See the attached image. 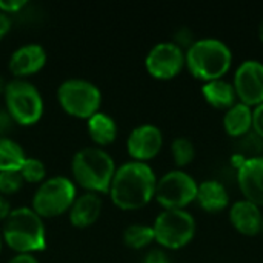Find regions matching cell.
Here are the masks:
<instances>
[{
  "mask_svg": "<svg viewBox=\"0 0 263 263\" xmlns=\"http://www.w3.org/2000/svg\"><path fill=\"white\" fill-rule=\"evenodd\" d=\"M163 145V134L162 131L151 123L140 125L134 128L126 140V148L129 156L136 162H145L154 159Z\"/></svg>",
  "mask_w": 263,
  "mask_h": 263,
  "instance_id": "obj_12",
  "label": "cell"
},
{
  "mask_svg": "<svg viewBox=\"0 0 263 263\" xmlns=\"http://www.w3.org/2000/svg\"><path fill=\"white\" fill-rule=\"evenodd\" d=\"M5 89H6V82H5V79L0 76V92H5Z\"/></svg>",
  "mask_w": 263,
  "mask_h": 263,
  "instance_id": "obj_33",
  "label": "cell"
},
{
  "mask_svg": "<svg viewBox=\"0 0 263 263\" xmlns=\"http://www.w3.org/2000/svg\"><path fill=\"white\" fill-rule=\"evenodd\" d=\"M154 240L166 250L186 247L196 234V220L185 210H163L154 220Z\"/></svg>",
  "mask_w": 263,
  "mask_h": 263,
  "instance_id": "obj_6",
  "label": "cell"
},
{
  "mask_svg": "<svg viewBox=\"0 0 263 263\" xmlns=\"http://www.w3.org/2000/svg\"><path fill=\"white\" fill-rule=\"evenodd\" d=\"M23 6H26L25 0H0V11L2 12H18Z\"/></svg>",
  "mask_w": 263,
  "mask_h": 263,
  "instance_id": "obj_27",
  "label": "cell"
},
{
  "mask_svg": "<svg viewBox=\"0 0 263 263\" xmlns=\"http://www.w3.org/2000/svg\"><path fill=\"white\" fill-rule=\"evenodd\" d=\"M171 154H173L174 163L179 168L186 166L194 160V156H196L194 143L188 137H176L171 143Z\"/></svg>",
  "mask_w": 263,
  "mask_h": 263,
  "instance_id": "obj_23",
  "label": "cell"
},
{
  "mask_svg": "<svg viewBox=\"0 0 263 263\" xmlns=\"http://www.w3.org/2000/svg\"><path fill=\"white\" fill-rule=\"evenodd\" d=\"M142 263H170L168 256L162 250H151Z\"/></svg>",
  "mask_w": 263,
  "mask_h": 263,
  "instance_id": "obj_28",
  "label": "cell"
},
{
  "mask_svg": "<svg viewBox=\"0 0 263 263\" xmlns=\"http://www.w3.org/2000/svg\"><path fill=\"white\" fill-rule=\"evenodd\" d=\"M123 242L131 250H142L154 242V230L148 225H129L123 233Z\"/></svg>",
  "mask_w": 263,
  "mask_h": 263,
  "instance_id": "obj_22",
  "label": "cell"
},
{
  "mask_svg": "<svg viewBox=\"0 0 263 263\" xmlns=\"http://www.w3.org/2000/svg\"><path fill=\"white\" fill-rule=\"evenodd\" d=\"M197 182L182 170H173L163 174L156 185L154 199L165 210H183L197 196Z\"/></svg>",
  "mask_w": 263,
  "mask_h": 263,
  "instance_id": "obj_9",
  "label": "cell"
},
{
  "mask_svg": "<svg viewBox=\"0 0 263 263\" xmlns=\"http://www.w3.org/2000/svg\"><path fill=\"white\" fill-rule=\"evenodd\" d=\"M223 128L233 137L247 134L253 128V108L242 102H236L223 114Z\"/></svg>",
  "mask_w": 263,
  "mask_h": 263,
  "instance_id": "obj_19",
  "label": "cell"
},
{
  "mask_svg": "<svg viewBox=\"0 0 263 263\" xmlns=\"http://www.w3.org/2000/svg\"><path fill=\"white\" fill-rule=\"evenodd\" d=\"M11 122H12V119L8 114V111L0 109V137H2V134H5L11 128Z\"/></svg>",
  "mask_w": 263,
  "mask_h": 263,
  "instance_id": "obj_29",
  "label": "cell"
},
{
  "mask_svg": "<svg viewBox=\"0 0 263 263\" xmlns=\"http://www.w3.org/2000/svg\"><path fill=\"white\" fill-rule=\"evenodd\" d=\"M46 63V52L37 43L23 45L9 59V69L15 77H28L39 72Z\"/></svg>",
  "mask_w": 263,
  "mask_h": 263,
  "instance_id": "obj_15",
  "label": "cell"
},
{
  "mask_svg": "<svg viewBox=\"0 0 263 263\" xmlns=\"http://www.w3.org/2000/svg\"><path fill=\"white\" fill-rule=\"evenodd\" d=\"M11 206H9V202L0 194V220H6L8 219V216L11 214Z\"/></svg>",
  "mask_w": 263,
  "mask_h": 263,
  "instance_id": "obj_31",
  "label": "cell"
},
{
  "mask_svg": "<svg viewBox=\"0 0 263 263\" xmlns=\"http://www.w3.org/2000/svg\"><path fill=\"white\" fill-rule=\"evenodd\" d=\"M197 203L208 213H220L230 203V194L219 180H205L197 185Z\"/></svg>",
  "mask_w": 263,
  "mask_h": 263,
  "instance_id": "obj_17",
  "label": "cell"
},
{
  "mask_svg": "<svg viewBox=\"0 0 263 263\" xmlns=\"http://www.w3.org/2000/svg\"><path fill=\"white\" fill-rule=\"evenodd\" d=\"M3 240L18 254H31L46 247L45 225L32 208L12 210L3 225Z\"/></svg>",
  "mask_w": 263,
  "mask_h": 263,
  "instance_id": "obj_4",
  "label": "cell"
},
{
  "mask_svg": "<svg viewBox=\"0 0 263 263\" xmlns=\"http://www.w3.org/2000/svg\"><path fill=\"white\" fill-rule=\"evenodd\" d=\"M74 180L89 193H109L116 174L114 159L102 148H82L71 163Z\"/></svg>",
  "mask_w": 263,
  "mask_h": 263,
  "instance_id": "obj_3",
  "label": "cell"
},
{
  "mask_svg": "<svg viewBox=\"0 0 263 263\" xmlns=\"http://www.w3.org/2000/svg\"><path fill=\"white\" fill-rule=\"evenodd\" d=\"M26 156L18 143L11 139L0 137V173L18 171Z\"/></svg>",
  "mask_w": 263,
  "mask_h": 263,
  "instance_id": "obj_21",
  "label": "cell"
},
{
  "mask_svg": "<svg viewBox=\"0 0 263 263\" xmlns=\"http://www.w3.org/2000/svg\"><path fill=\"white\" fill-rule=\"evenodd\" d=\"M57 99L65 112L77 119H89L99 112L102 94L99 88L82 79L65 80L57 89Z\"/></svg>",
  "mask_w": 263,
  "mask_h": 263,
  "instance_id": "obj_7",
  "label": "cell"
},
{
  "mask_svg": "<svg viewBox=\"0 0 263 263\" xmlns=\"http://www.w3.org/2000/svg\"><path fill=\"white\" fill-rule=\"evenodd\" d=\"M157 177L145 162H128L116 170L109 194L114 205L123 211L140 210L148 205L156 194Z\"/></svg>",
  "mask_w": 263,
  "mask_h": 263,
  "instance_id": "obj_1",
  "label": "cell"
},
{
  "mask_svg": "<svg viewBox=\"0 0 263 263\" xmlns=\"http://www.w3.org/2000/svg\"><path fill=\"white\" fill-rule=\"evenodd\" d=\"M259 37H260V40L263 42V18L262 22H260V25H259Z\"/></svg>",
  "mask_w": 263,
  "mask_h": 263,
  "instance_id": "obj_34",
  "label": "cell"
},
{
  "mask_svg": "<svg viewBox=\"0 0 263 263\" xmlns=\"http://www.w3.org/2000/svg\"><path fill=\"white\" fill-rule=\"evenodd\" d=\"M23 179L18 171H5L0 173V193L14 194L22 188Z\"/></svg>",
  "mask_w": 263,
  "mask_h": 263,
  "instance_id": "obj_25",
  "label": "cell"
},
{
  "mask_svg": "<svg viewBox=\"0 0 263 263\" xmlns=\"http://www.w3.org/2000/svg\"><path fill=\"white\" fill-rule=\"evenodd\" d=\"M253 129L257 136L263 137V103L254 106L253 109Z\"/></svg>",
  "mask_w": 263,
  "mask_h": 263,
  "instance_id": "obj_26",
  "label": "cell"
},
{
  "mask_svg": "<svg viewBox=\"0 0 263 263\" xmlns=\"http://www.w3.org/2000/svg\"><path fill=\"white\" fill-rule=\"evenodd\" d=\"M76 200V186L66 177H51L39 186L32 199V210L40 217H57L71 210Z\"/></svg>",
  "mask_w": 263,
  "mask_h": 263,
  "instance_id": "obj_8",
  "label": "cell"
},
{
  "mask_svg": "<svg viewBox=\"0 0 263 263\" xmlns=\"http://www.w3.org/2000/svg\"><path fill=\"white\" fill-rule=\"evenodd\" d=\"M11 29V18L8 17V14L0 11V40L9 32Z\"/></svg>",
  "mask_w": 263,
  "mask_h": 263,
  "instance_id": "obj_30",
  "label": "cell"
},
{
  "mask_svg": "<svg viewBox=\"0 0 263 263\" xmlns=\"http://www.w3.org/2000/svg\"><path fill=\"white\" fill-rule=\"evenodd\" d=\"M237 183L247 200L263 206V156L242 162L237 171Z\"/></svg>",
  "mask_w": 263,
  "mask_h": 263,
  "instance_id": "obj_13",
  "label": "cell"
},
{
  "mask_svg": "<svg viewBox=\"0 0 263 263\" xmlns=\"http://www.w3.org/2000/svg\"><path fill=\"white\" fill-rule=\"evenodd\" d=\"M145 66L154 79L170 80L183 69L185 51L174 42H160L146 54Z\"/></svg>",
  "mask_w": 263,
  "mask_h": 263,
  "instance_id": "obj_10",
  "label": "cell"
},
{
  "mask_svg": "<svg viewBox=\"0 0 263 263\" xmlns=\"http://www.w3.org/2000/svg\"><path fill=\"white\" fill-rule=\"evenodd\" d=\"M203 99L214 108L219 109H228L236 103V89L231 82H227L223 79L205 82L202 86Z\"/></svg>",
  "mask_w": 263,
  "mask_h": 263,
  "instance_id": "obj_18",
  "label": "cell"
},
{
  "mask_svg": "<svg viewBox=\"0 0 263 263\" xmlns=\"http://www.w3.org/2000/svg\"><path fill=\"white\" fill-rule=\"evenodd\" d=\"M8 263H39L32 254H17Z\"/></svg>",
  "mask_w": 263,
  "mask_h": 263,
  "instance_id": "obj_32",
  "label": "cell"
},
{
  "mask_svg": "<svg viewBox=\"0 0 263 263\" xmlns=\"http://www.w3.org/2000/svg\"><path fill=\"white\" fill-rule=\"evenodd\" d=\"M233 63L230 46L214 37L194 40L185 52V65L190 72L203 82L223 79Z\"/></svg>",
  "mask_w": 263,
  "mask_h": 263,
  "instance_id": "obj_2",
  "label": "cell"
},
{
  "mask_svg": "<svg viewBox=\"0 0 263 263\" xmlns=\"http://www.w3.org/2000/svg\"><path fill=\"white\" fill-rule=\"evenodd\" d=\"M100 211H102L100 197L94 193H85L80 197H76L69 210V220L77 228H88L99 219Z\"/></svg>",
  "mask_w": 263,
  "mask_h": 263,
  "instance_id": "obj_16",
  "label": "cell"
},
{
  "mask_svg": "<svg viewBox=\"0 0 263 263\" xmlns=\"http://www.w3.org/2000/svg\"><path fill=\"white\" fill-rule=\"evenodd\" d=\"M3 94L6 111L15 123L31 126L40 120L43 114V99L34 85L26 80L15 79L6 83Z\"/></svg>",
  "mask_w": 263,
  "mask_h": 263,
  "instance_id": "obj_5",
  "label": "cell"
},
{
  "mask_svg": "<svg viewBox=\"0 0 263 263\" xmlns=\"http://www.w3.org/2000/svg\"><path fill=\"white\" fill-rule=\"evenodd\" d=\"M262 233H263V225H262Z\"/></svg>",
  "mask_w": 263,
  "mask_h": 263,
  "instance_id": "obj_36",
  "label": "cell"
},
{
  "mask_svg": "<svg viewBox=\"0 0 263 263\" xmlns=\"http://www.w3.org/2000/svg\"><path fill=\"white\" fill-rule=\"evenodd\" d=\"M2 243H3V240H2V236H0V251H2Z\"/></svg>",
  "mask_w": 263,
  "mask_h": 263,
  "instance_id": "obj_35",
  "label": "cell"
},
{
  "mask_svg": "<svg viewBox=\"0 0 263 263\" xmlns=\"http://www.w3.org/2000/svg\"><path fill=\"white\" fill-rule=\"evenodd\" d=\"M233 86L236 96L248 106L263 103V63L259 60H245L236 69Z\"/></svg>",
  "mask_w": 263,
  "mask_h": 263,
  "instance_id": "obj_11",
  "label": "cell"
},
{
  "mask_svg": "<svg viewBox=\"0 0 263 263\" xmlns=\"http://www.w3.org/2000/svg\"><path fill=\"white\" fill-rule=\"evenodd\" d=\"M88 133L92 142L99 146L111 145L117 137V125L112 117L105 112H96L88 119Z\"/></svg>",
  "mask_w": 263,
  "mask_h": 263,
  "instance_id": "obj_20",
  "label": "cell"
},
{
  "mask_svg": "<svg viewBox=\"0 0 263 263\" xmlns=\"http://www.w3.org/2000/svg\"><path fill=\"white\" fill-rule=\"evenodd\" d=\"M230 220L233 227L243 236H257L262 233L263 213L256 203L242 199L231 205Z\"/></svg>",
  "mask_w": 263,
  "mask_h": 263,
  "instance_id": "obj_14",
  "label": "cell"
},
{
  "mask_svg": "<svg viewBox=\"0 0 263 263\" xmlns=\"http://www.w3.org/2000/svg\"><path fill=\"white\" fill-rule=\"evenodd\" d=\"M23 182L28 183H40L46 176V168L42 160L34 157H26L22 168L18 170Z\"/></svg>",
  "mask_w": 263,
  "mask_h": 263,
  "instance_id": "obj_24",
  "label": "cell"
}]
</instances>
